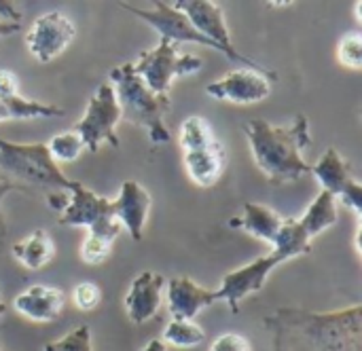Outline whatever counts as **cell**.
<instances>
[{"label": "cell", "mask_w": 362, "mask_h": 351, "mask_svg": "<svg viewBox=\"0 0 362 351\" xmlns=\"http://www.w3.org/2000/svg\"><path fill=\"white\" fill-rule=\"evenodd\" d=\"M244 133L248 136L257 167L269 182L288 184L312 174V165L303 159V150L312 144L310 121L305 114H299L284 127L255 119L244 125Z\"/></svg>", "instance_id": "obj_1"}, {"label": "cell", "mask_w": 362, "mask_h": 351, "mask_svg": "<svg viewBox=\"0 0 362 351\" xmlns=\"http://www.w3.org/2000/svg\"><path fill=\"white\" fill-rule=\"evenodd\" d=\"M108 83L115 89V95L121 108V119L146 129L153 144L170 142L165 114L170 112L172 104L168 95L153 93L146 87V83L134 72L132 64H121L112 68Z\"/></svg>", "instance_id": "obj_2"}, {"label": "cell", "mask_w": 362, "mask_h": 351, "mask_svg": "<svg viewBox=\"0 0 362 351\" xmlns=\"http://www.w3.org/2000/svg\"><path fill=\"white\" fill-rule=\"evenodd\" d=\"M0 172L2 178L13 182L17 189L34 186L42 189L45 195L72 191L78 184L62 172L42 142L17 144L0 138Z\"/></svg>", "instance_id": "obj_3"}, {"label": "cell", "mask_w": 362, "mask_h": 351, "mask_svg": "<svg viewBox=\"0 0 362 351\" xmlns=\"http://www.w3.org/2000/svg\"><path fill=\"white\" fill-rule=\"evenodd\" d=\"M178 142L189 180L199 189H212L227 165V150L202 117H187L180 125Z\"/></svg>", "instance_id": "obj_4"}, {"label": "cell", "mask_w": 362, "mask_h": 351, "mask_svg": "<svg viewBox=\"0 0 362 351\" xmlns=\"http://www.w3.org/2000/svg\"><path fill=\"white\" fill-rule=\"evenodd\" d=\"M204 59L199 55L180 53L178 44L161 38L151 51H142L140 57L132 64L134 72L146 83V87L157 95H168L176 78L199 72Z\"/></svg>", "instance_id": "obj_5"}, {"label": "cell", "mask_w": 362, "mask_h": 351, "mask_svg": "<svg viewBox=\"0 0 362 351\" xmlns=\"http://www.w3.org/2000/svg\"><path fill=\"white\" fill-rule=\"evenodd\" d=\"M119 121H121V108H119L112 85L106 81L98 87L95 95L89 100L85 114L74 125V131L81 136L85 148H89L91 153H98L104 142L117 148L119 146V138H117Z\"/></svg>", "instance_id": "obj_6"}, {"label": "cell", "mask_w": 362, "mask_h": 351, "mask_svg": "<svg viewBox=\"0 0 362 351\" xmlns=\"http://www.w3.org/2000/svg\"><path fill=\"white\" fill-rule=\"evenodd\" d=\"M70 201L59 216L62 227H85L89 235H98L115 242L121 233V225L115 220L110 201L85 189L81 182L70 191Z\"/></svg>", "instance_id": "obj_7"}, {"label": "cell", "mask_w": 362, "mask_h": 351, "mask_svg": "<svg viewBox=\"0 0 362 351\" xmlns=\"http://www.w3.org/2000/svg\"><path fill=\"white\" fill-rule=\"evenodd\" d=\"M174 8H178L182 15H187V19L191 21V25L202 32L206 38H210L212 42H216L229 59L233 61H242L244 68H255V70H263L257 61H252L250 57H246L244 53H240L233 47L231 34L227 30L225 23V13L223 6L216 2H206V0H176L172 4Z\"/></svg>", "instance_id": "obj_8"}, {"label": "cell", "mask_w": 362, "mask_h": 351, "mask_svg": "<svg viewBox=\"0 0 362 351\" xmlns=\"http://www.w3.org/2000/svg\"><path fill=\"white\" fill-rule=\"evenodd\" d=\"M312 174L320 182L322 191L341 199L356 216L362 214V184L354 178L352 165L337 148H327L322 157L312 165Z\"/></svg>", "instance_id": "obj_9"}, {"label": "cell", "mask_w": 362, "mask_h": 351, "mask_svg": "<svg viewBox=\"0 0 362 351\" xmlns=\"http://www.w3.org/2000/svg\"><path fill=\"white\" fill-rule=\"evenodd\" d=\"M76 36V28L68 15L59 11H49L34 19L25 32V47L32 57L40 64H49L59 57Z\"/></svg>", "instance_id": "obj_10"}, {"label": "cell", "mask_w": 362, "mask_h": 351, "mask_svg": "<svg viewBox=\"0 0 362 351\" xmlns=\"http://www.w3.org/2000/svg\"><path fill=\"white\" fill-rule=\"evenodd\" d=\"M280 265H284V261H282L276 252H272V254L259 256V258H255L252 263H248V265H244V267H240V269L227 273V275L223 278L221 286L216 288L218 301L227 303V307H229L233 314H238V311H240V303H242L246 297L259 292V290L265 286V282L269 280L272 271H274L276 267H280Z\"/></svg>", "instance_id": "obj_11"}, {"label": "cell", "mask_w": 362, "mask_h": 351, "mask_svg": "<svg viewBox=\"0 0 362 351\" xmlns=\"http://www.w3.org/2000/svg\"><path fill=\"white\" fill-rule=\"evenodd\" d=\"M272 74L267 70H255V68H240L229 72L227 76L210 83L206 87V93L214 100L248 106L263 102L272 93Z\"/></svg>", "instance_id": "obj_12"}, {"label": "cell", "mask_w": 362, "mask_h": 351, "mask_svg": "<svg viewBox=\"0 0 362 351\" xmlns=\"http://www.w3.org/2000/svg\"><path fill=\"white\" fill-rule=\"evenodd\" d=\"M121 6L125 11L134 13L136 17H140L142 21H146L151 28H155L161 34V38H165V40H170L174 44H178V42H195V44L210 47V49H214L218 53H225L216 42H212L202 32H197L191 25V21L187 19V15H182L178 8H174L165 0L157 2L153 8H136V6H129V4H121Z\"/></svg>", "instance_id": "obj_13"}, {"label": "cell", "mask_w": 362, "mask_h": 351, "mask_svg": "<svg viewBox=\"0 0 362 351\" xmlns=\"http://www.w3.org/2000/svg\"><path fill=\"white\" fill-rule=\"evenodd\" d=\"M110 210L115 220L121 225V229H125L134 242H140L151 212L148 191L136 180H125L119 189L117 199L110 201Z\"/></svg>", "instance_id": "obj_14"}, {"label": "cell", "mask_w": 362, "mask_h": 351, "mask_svg": "<svg viewBox=\"0 0 362 351\" xmlns=\"http://www.w3.org/2000/svg\"><path fill=\"white\" fill-rule=\"evenodd\" d=\"M163 284L165 278L155 271H144L138 278H134L129 292L123 301L125 314L132 324H146L159 314Z\"/></svg>", "instance_id": "obj_15"}, {"label": "cell", "mask_w": 362, "mask_h": 351, "mask_svg": "<svg viewBox=\"0 0 362 351\" xmlns=\"http://www.w3.org/2000/svg\"><path fill=\"white\" fill-rule=\"evenodd\" d=\"M218 303L216 290L204 288L191 278L168 280V309L172 320H195L206 307Z\"/></svg>", "instance_id": "obj_16"}, {"label": "cell", "mask_w": 362, "mask_h": 351, "mask_svg": "<svg viewBox=\"0 0 362 351\" xmlns=\"http://www.w3.org/2000/svg\"><path fill=\"white\" fill-rule=\"evenodd\" d=\"M66 297L59 288L51 286H30L15 297L13 307L19 316L36 324H49L59 318Z\"/></svg>", "instance_id": "obj_17"}, {"label": "cell", "mask_w": 362, "mask_h": 351, "mask_svg": "<svg viewBox=\"0 0 362 351\" xmlns=\"http://www.w3.org/2000/svg\"><path fill=\"white\" fill-rule=\"evenodd\" d=\"M284 218L272 210L269 206H261V203H246L244 206V214L240 218H231L229 227L233 229H242L244 233L263 239L267 244H274L278 231L282 229Z\"/></svg>", "instance_id": "obj_18"}, {"label": "cell", "mask_w": 362, "mask_h": 351, "mask_svg": "<svg viewBox=\"0 0 362 351\" xmlns=\"http://www.w3.org/2000/svg\"><path fill=\"white\" fill-rule=\"evenodd\" d=\"M11 250H13V256L17 258V263L23 265L30 271H38L45 265H49L53 254H55L53 239L45 229H38L30 237L13 244Z\"/></svg>", "instance_id": "obj_19"}, {"label": "cell", "mask_w": 362, "mask_h": 351, "mask_svg": "<svg viewBox=\"0 0 362 351\" xmlns=\"http://www.w3.org/2000/svg\"><path fill=\"white\" fill-rule=\"evenodd\" d=\"M337 218H339L337 199L331 193L320 191V195L312 201V206L305 210V214L301 218H297V222L305 231V235L310 239H314L316 235H320L327 229L335 227L337 225Z\"/></svg>", "instance_id": "obj_20"}, {"label": "cell", "mask_w": 362, "mask_h": 351, "mask_svg": "<svg viewBox=\"0 0 362 351\" xmlns=\"http://www.w3.org/2000/svg\"><path fill=\"white\" fill-rule=\"evenodd\" d=\"M64 110L55 104H45L36 100H28L23 95L15 97H0V123L15 121V119H51L62 117Z\"/></svg>", "instance_id": "obj_21"}, {"label": "cell", "mask_w": 362, "mask_h": 351, "mask_svg": "<svg viewBox=\"0 0 362 351\" xmlns=\"http://www.w3.org/2000/svg\"><path fill=\"white\" fill-rule=\"evenodd\" d=\"M272 246H274L272 252H276L284 263L299 254L312 252V239L305 235V231L299 227V222L295 218H284L282 229L278 231Z\"/></svg>", "instance_id": "obj_22"}, {"label": "cell", "mask_w": 362, "mask_h": 351, "mask_svg": "<svg viewBox=\"0 0 362 351\" xmlns=\"http://www.w3.org/2000/svg\"><path fill=\"white\" fill-rule=\"evenodd\" d=\"M206 339V333L199 324H195V320H172L161 335V341L165 345L172 347H180V350H191L202 345V341Z\"/></svg>", "instance_id": "obj_23"}, {"label": "cell", "mask_w": 362, "mask_h": 351, "mask_svg": "<svg viewBox=\"0 0 362 351\" xmlns=\"http://www.w3.org/2000/svg\"><path fill=\"white\" fill-rule=\"evenodd\" d=\"M47 148L53 157V161H62V163H72L78 159V155L83 153L85 144L81 140V136L70 129V131H62L57 136H53L49 142H47Z\"/></svg>", "instance_id": "obj_24"}, {"label": "cell", "mask_w": 362, "mask_h": 351, "mask_svg": "<svg viewBox=\"0 0 362 351\" xmlns=\"http://www.w3.org/2000/svg\"><path fill=\"white\" fill-rule=\"evenodd\" d=\"M42 351H93L91 331L87 324H83V326L70 331L68 335H64L62 339L47 343Z\"/></svg>", "instance_id": "obj_25"}, {"label": "cell", "mask_w": 362, "mask_h": 351, "mask_svg": "<svg viewBox=\"0 0 362 351\" xmlns=\"http://www.w3.org/2000/svg\"><path fill=\"white\" fill-rule=\"evenodd\" d=\"M337 57L339 64L358 72L362 68V36L361 32H350L348 36H344L339 40L337 47Z\"/></svg>", "instance_id": "obj_26"}, {"label": "cell", "mask_w": 362, "mask_h": 351, "mask_svg": "<svg viewBox=\"0 0 362 351\" xmlns=\"http://www.w3.org/2000/svg\"><path fill=\"white\" fill-rule=\"evenodd\" d=\"M112 244L115 242H110V239H104V237H98V235H87L85 242L81 244V258H83V263H87V265H102L110 256Z\"/></svg>", "instance_id": "obj_27"}, {"label": "cell", "mask_w": 362, "mask_h": 351, "mask_svg": "<svg viewBox=\"0 0 362 351\" xmlns=\"http://www.w3.org/2000/svg\"><path fill=\"white\" fill-rule=\"evenodd\" d=\"M72 301H74L76 309H81V311H93L102 303V290L95 284H91V282H83V284H78L74 288Z\"/></svg>", "instance_id": "obj_28"}, {"label": "cell", "mask_w": 362, "mask_h": 351, "mask_svg": "<svg viewBox=\"0 0 362 351\" xmlns=\"http://www.w3.org/2000/svg\"><path fill=\"white\" fill-rule=\"evenodd\" d=\"M208 351H252V347L246 337H242L238 333H225L212 341Z\"/></svg>", "instance_id": "obj_29"}, {"label": "cell", "mask_w": 362, "mask_h": 351, "mask_svg": "<svg viewBox=\"0 0 362 351\" xmlns=\"http://www.w3.org/2000/svg\"><path fill=\"white\" fill-rule=\"evenodd\" d=\"M19 95V81L11 70H0V97Z\"/></svg>", "instance_id": "obj_30"}, {"label": "cell", "mask_w": 362, "mask_h": 351, "mask_svg": "<svg viewBox=\"0 0 362 351\" xmlns=\"http://www.w3.org/2000/svg\"><path fill=\"white\" fill-rule=\"evenodd\" d=\"M23 15L15 8L13 2H2L0 0V21H8V23H21Z\"/></svg>", "instance_id": "obj_31"}, {"label": "cell", "mask_w": 362, "mask_h": 351, "mask_svg": "<svg viewBox=\"0 0 362 351\" xmlns=\"http://www.w3.org/2000/svg\"><path fill=\"white\" fill-rule=\"evenodd\" d=\"M15 189H17V186H15L13 182H8L6 178L0 176V242L6 237V220H4V216H2V197H4L6 193L15 191Z\"/></svg>", "instance_id": "obj_32"}, {"label": "cell", "mask_w": 362, "mask_h": 351, "mask_svg": "<svg viewBox=\"0 0 362 351\" xmlns=\"http://www.w3.org/2000/svg\"><path fill=\"white\" fill-rule=\"evenodd\" d=\"M21 32V23H8V21H0V38L2 36H11Z\"/></svg>", "instance_id": "obj_33"}, {"label": "cell", "mask_w": 362, "mask_h": 351, "mask_svg": "<svg viewBox=\"0 0 362 351\" xmlns=\"http://www.w3.org/2000/svg\"><path fill=\"white\" fill-rule=\"evenodd\" d=\"M142 351H168V345L161 339H153L142 347Z\"/></svg>", "instance_id": "obj_34"}, {"label": "cell", "mask_w": 362, "mask_h": 351, "mask_svg": "<svg viewBox=\"0 0 362 351\" xmlns=\"http://www.w3.org/2000/svg\"><path fill=\"white\" fill-rule=\"evenodd\" d=\"M4 314V303H2V297H0V316Z\"/></svg>", "instance_id": "obj_35"}, {"label": "cell", "mask_w": 362, "mask_h": 351, "mask_svg": "<svg viewBox=\"0 0 362 351\" xmlns=\"http://www.w3.org/2000/svg\"><path fill=\"white\" fill-rule=\"evenodd\" d=\"M0 351H2V350H0Z\"/></svg>", "instance_id": "obj_36"}]
</instances>
